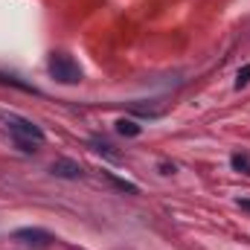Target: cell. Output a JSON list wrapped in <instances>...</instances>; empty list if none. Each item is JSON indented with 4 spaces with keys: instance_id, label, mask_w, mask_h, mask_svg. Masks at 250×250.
Returning a JSON list of instances; mask_svg holds the SVG:
<instances>
[{
    "instance_id": "1",
    "label": "cell",
    "mask_w": 250,
    "mask_h": 250,
    "mask_svg": "<svg viewBox=\"0 0 250 250\" xmlns=\"http://www.w3.org/2000/svg\"><path fill=\"white\" fill-rule=\"evenodd\" d=\"M0 120L6 123L9 134L15 137V143H18L21 151H35L32 146H41V143L47 140V134L32 123V120H26V117H18V114H0Z\"/></svg>"
},
{
    "instance_id": "10",
    "label": "cell",
    "mask_w": 250,
    "mask_h": 250,
    "mask_svg": "<svg viewBox=\"0 0 250 250\" xmlns=\"http://www.w3.org/2000/svg\"><path fill=\"white\" fill-rule=\"evenodd\" d=\"M160 169H163V175H172L175 172V166H169V163H160Z\"/></svg>"
},
{
    "instance_id": "5",
    "label": "cell",
    "mask_w": 250,
    "mask_h": 250,
    "mask_svg": "<svg viewBox=\"0 0 250 250\" xmlns=\"http://www.w3.org/2000/svg\"><path fill=\"white\" fill-rule=\"evenodd\" d=\"M230 166H233L236 172H242V175H250V154H245V151H236V154L230 157Z\"/></svg>"
},
{
    "instance_id": "9",
    "label": "cell",
    "mask_w": 250,
    "mask_h": 250,
    "mask_svg": "<svg viewBox=\"0 0 250 250\" xmlns=\"http://www.w3.org/2000/svg\"><path fill=\"white\" fill-rule=\"evenodd\" d=\"M111 181L117 184L120 189H125V192H131V195H137V187L134 184H128V181H123V178H117V175H111Z\"/></svg>"
},
{
    "instance_id": "4",
    "label": "cell",
    "mask_w": 250,
    "mask_h": 250,
    "mask_svg": "<svg viewBox=\"0 0 250 250\" xmlns=\"http://www.w3.org/2000/svg\"><path fill=\"white\" fill-rule=\"evenodd\" d=\"M50 175H56V178H64V181H76V178H82V166L76 163V160H56L53 166H50Z\"/></svg>"
},
{
    "instance_id": "6",
    "label": "cell",
    "mask_w": 250,
    "mask_h": 250,
    "mask_svg": "<svg viewBox=\"0 0 250 250\" xmlns=\"http://www.w3.org/2000/svg\"><path fill=\"white\" fill-rule=\"evenodd\" d=\"M0 82H3V84H12V87H18V90H23V93H35V96H38V90H35L32 84L21 82V79H15V76H6V73H0Z\"/></svg>"
},
{
    "instance_id": "8",
    "label": "cell",
    "mask_w": 250,
    "mask_h": 250,
    "mask_svg": "<svg viewBox=\"0 0 250 250\" xmlns=\"http://www.w3.org/2000/svg\"><path fill=\"white\" fill-rule=\"evenodd\" d=\"M250 84V64H245L239 73H236V90H242V87H248Z\"/></svg>"
},
{
    "instance_id": "3",
    "label": "cell",
    "mask_w": 250,
    "mask_h": 250,
    "mask_svg": "<svg viewBox=\"0 0 250 250\" xmlns=\"http://www.w3.org/2000/svg\"><path fill=\"white\" fill-rule=\"evenodd\" d=\"M12 236H15L18 242H23V245H32V248H47L50 242H56L53 233H47V230H41V227H18Z\"/></svg>"
},
{
    "instance_id": "11",
    "label": "cell",
    "mask_w": 250,
    "mask_h": 250,
    "mask_svg": "<svg viewBox=\"0 0 250 250\" xmlns=\"http://www.w3.org/2000/svg\"><path fill=\"white\" fill-rule=\"evenodd\" d=\"M239 207L242 209H250V198H239Z\"/></svg>"
},
{
    "instance_id": "7",
    "label": "cell",
    "mask_w": 250,
    "mask_h": 250,
    "mask_svg": "<svg viewBox=\"0 0 250 250\" xmlns=\"http://www.w3.org/2000/svg\"><path fill=\"white\" fill-rule=\"evenodd\" d=\"M117 134H123V137H137V134H140V125L134 123V120H120V123H117Z\"/></svg>"
},
{
    "instance_id": "2",
    "label": "cell",
    "mask_w": 250,
    "mask_h": 250,
    "mask_svg": "<svg viewBox=\"0 0 250 250\" xmlns=\"http://www.w3.org/2000/svg\"><path fill=\"white\" fill-rule=\"evenodd\" d=\"M47 70H50V76L59 82V84H79L82 82V67L76 59H70L67 53H53L50 56V62H47Z\"/></svg>"
}]
</instances>
